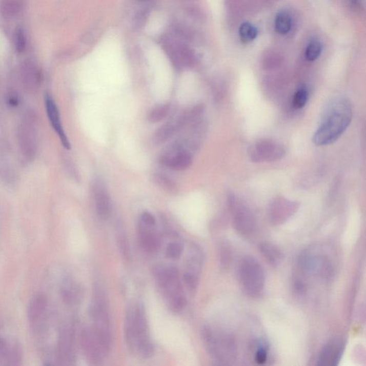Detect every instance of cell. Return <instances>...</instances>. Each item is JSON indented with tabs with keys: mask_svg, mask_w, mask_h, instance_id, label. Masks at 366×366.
<instances>
[{
	"mask_svg": "<svg viewBox=\"0 0 366 366\" xmlns=\"http://www.w3.org/2000/svg\"><path fill=\"white\" fill-rule=\"evenodd\" d=\"M248 154L254 162H273L284 156L285 150L272 139H262L252 145Z\"/></svg>",
	"mask_w": 366,
	"mask_h": 366,
	"instance_id": "9c48e42d",
	"label": "cell"
},
{
	"mask_svg": "<svg viewBox=\"0 0 366 366\" xmlns=\"http://www.w3.org/2000/svg\"><path fill=\"white\" fill-rule=\"evenodd\" d=\"M201 338L208 354L220 365H230L236 360L237 344L231 333L213 330L208 326L201 329Z\"/></svg>",
	"mask_w": 366,
	"mask_h": 366,
	"instance_id": "7a4b0ae2",
	"label": "cell"
},
{
	"mask_svg": "<svg viewBox=\"0 0 366 366\" xmlns=\"http://www.w3.org/2000/svg\"><path fill=\"white\" fill-rule=\"evenodd\" d=\"M183 280L191 291H195L198 286L199 276L189 272H186L183 275Z\"/></svg>",
	"mask_w": 366,
	"mask_h": 366,
	"instance_id": "74e56055",
	"label": "cell"
},
{
	"mask_svg": "<svg viewBox=\"0 0 366 366\" xmlns=\"http://www.w3.org/2000/svg\"><path fill=\"white\" fill-rule=\"evenodd\" d=\"M344 342L340 339L331 340L322 348L318 356V365H335L341 358Z\"/></svg>",
	"mask_w": 366,
	"mask_h": 366,
	"instance_id": "9a60e30c",
	"label": "cell"
},
{
	"mask_svg": "<svg viewBox=\"0 0 366 366\" xmlns=\"http://www.w3.org/2000/svg\"><path fill=\"white\" fill-rule=\"evenodd\" d=\"M141 222L147 226H154L156 223V220L151 213L144 212L141 215Z\"/></svg>",
	"mask_w": 366,
	"mask_h": 366,
	"instance_id": "ab89813d",
	"label": "cell"
},
{
	"mask_svg": "<svg viewBox=\"0 0 366 366\" xmlns=\"http://www.w3.org/2000/svg\"><path fill=\"white\" fill-rule=\"evenodd\" d=\"M258 33L256 27L250 23H242L239 30L241 40L246 43L254 40L258 36Z\"/></svg>",
	"mask_w": 366,
	"mask_h": 366,
	"instance_id": "f1b7e54d",
	"label": "cell"
},
{
	"mask_svg": "<svg viewBox=\"0 0 366 366\" xmlns=\"http://www.w3.org/2000/svg\"><path fill=\"white\" fill-rule=\"evenodd\" d=\"M14 46L18 53H23L26 50L27 37L25 31L18 28L14 33Z\"/></svg>",
	"mask_w": 366,
	"mask_h": 366,
	"instance_id": "1f68e13d",
	"label": "cell"
},
{
	"mask_svg": "<svg viewBox=\"0 0 366 366\" xmlns=\"http://www.w3.org/2000/svg\"><path fill=\"white\" fill-rule=\"evenodd\" d=\"M62 297L67 303H75L81 298L80 289L74 284H69L62 290Z\"/></svg>",
	"mask_w": 366,
	"mask_h": 366,
	"instance_id": "83f0119b",
	"label": "cell"
},
{
	"mask_svg": "<svg viewBox=\"0 0 366 366\" xmlns=\"http://www.w3.org/2000/svg\"><path fill=\"white\" fill-rule=\"evenodd\" d=\"M160 161L165 166L175 170H186L192 164L191 155L180 146H170L162 154Z\"/></svg>",
	"mask_w": 366,
	"mask_h": 366,
	"instance_id": "7c38bea8",
	"label": "cell"
},
{
	"mask_svg": "<svg viewBox=\"0 0 366 366\" xmlns=\"http://www.w3.org/2000/svg\"><path fill=\"white\" fill-rule=\"evenodd\" d=\"M175 130H176V128L171 123H166V124L163 125L155 132L153 137L154 142L157 145L166 143L173 136Z\"/></svg>",
	"mask_w": 366,
	"mask_h": 366,
	"instance_id": "4316f807",
	"label": "cell"
},
{
	"mask_svg": "<svg viewBox=\"0 0 366 366\" xmlns=\"http://www.w3.org/2000/svg\"><path fill=\"white\" fill-rule=\"evenodd\" d=\"M60 356L65 361H71L74 358L73 336L70 330L65 329L62 332L59 342Z\"/></svg>",
	"mask_w": 366,
	"mask_h": 366,
	"instance_id": "ffe728a7",
	"label": "cell"
},
{
	"mask_svg": "<svg viewBox=\"0 0 366 366\" xmlns=\"http://www.w3.org/2000/svg\"><path fill=\"white\" fill-rule=\"evenodd\" d=\"M260 254L266 261L273 267H278L283 259V254L280 248L269 242H263L259 246Z\"/></svg>",
	"mask_w": 366,
	"mask_h": 366,
	"instance_id": "d6986e66",
	"label": "cell"
},
{
	"mask_svg": "<svg viewBox=\"0 0 366 366\" xmlns=\"http://www.w3.org/2000/svg\"><path fill=\"white\" fill-rule=\"evenodd\" d=\"M355 357H358V360H365V350L362 349L361 346H359V348L356 349Z\"/></svg>",
	"mask_w": 366,
	"mask_h": 366,
	"instance_id": "60d3db41",
	"label": "cell"
},
{
	"mask_svg": "<svg viewBox=\"0 0 366 366\" xmlns=\"http://www.w3.org/2000/svg\"><path fill=\"white\" fill-rule=\"evenodd\" d=\"M239 282L245 294L251 298H259L263 294L266 276L261 265L253 257L242 259L238 268Z\"/></svg>",
	"mask_w": 366,
	"mask_h": 366,
	"instance_id": "5b68a950",
	"label": "cell"
},
{
	"mask_svg": "<svg viewBox=\"0 0 366 366\" xmlns=\"http://www.w3.org/2000/svg\"><path fill=\"white\" fill-rule=\"evenodd\" d=\"M292 18L289 13L285 11L279 12L275 17V28L280 34H286L291 30Z\"/></svg>",
	"mask_w": 366,
	"mask_h": 366,
	"instance_id": "484cf974",
	"label": "cell"
},
{
	"mask_svg": "<svg viewBox=\"0 0 366 366\" xmlns=\"http://www.w3.org/2000/svg\"><path fill=\"white\" fill-rule=\"evenodd\" d=\"M21 79L28 91L34 92L41 85L43 76L39 68L32 62H26L22 66Z\"/></svg>",
	"mask_w": 366,
	"mask_h": 366,
	"instance_id": "e0dca14e",
	"label": "cell"
},
{
	"mask_svg": "<svg viewBox=\"0 0 366 366\" xmlns=\"http://www.w3.org/2000/svg\"><path fill=\"white\" fill-rule=\"evenodd\" d=\"M152 227L153 226H147L140 221L137 228L139 246L148 253H157L161 246L160 240L155 231L151 229Z\"/></svg>",
	"mask_w": 366,
	"mask_h": 366,
	"instance_id": "2e32d148",
	"label": "cell"
},
{
	"mask_svg": "<svg viewBox=\"0 0 366 366\" xmlns=\"http://www.w3.org/2000/svg\"><path fill=\"white\" fill-rule=\"evenodd\" d=\"M297 202L288 200L285 197H278L271 202L269 208V219L273 226H280L285 223L288 219L298 210Z\"/></svg>",
	"mask_w": 366,
	"mask_h": 366,
	"instance_id": "30bf717a",
	"label": "cell"
},
{
	"mask_svg": "<svg viewBox=\"0 0 366 366\" xmlns=\"http://www.w3.org/2000/svg\"><path fill=\"white\" fill-rule=\"evenodd\" d=\"M155 276L157 284L162 289L168 284L178 280V271L174 267L164 268L157 272Z\"/></svg>",
	"mask_w": 366,
	"mask_h": 366,
	"instance_id": "603a6c76",
	"label": "cell"
},
{
	"mask_svg": "<svg viewBox=\"0 0 366 366\" xmlns=\"http://www.w3.org/2000/svg\"><path fill=\"white\" fill-rule=\"evenodd\" d=\"M308 101V92L306 88H301L295 92L293 97V107L296 109H301L305 107Z\"/></svg>",
	"mask_w": 366,
	"mask_h": 366,
	"instance_id": "836d02e7",
	"label": "cell"
},
{
	"mask_svg": "<svg viewBox=\"0 0 366 366\" xmlns=\"http://www.w3.org/2000/svg\"><path fill=\"white\" fill-rule=\"evenodd\" d=\"M24 5L25 0H3L0 10L4 17L12 18L21 12Z\"/></svg>",
	"mask_w": 366,
	"mask_h": 366,
	"instance_id": "7402d4cb",
	"label": "cell"
},
{
	"mask_svg": "<svg viewBox=\"0 0 366 366\" xmlns=\"http://www.w3.org/2000/svg\"><path fill=\"white\" fill-rule=\"evenodd\" d=\"M155 180L162 189L166 190L168 193L175 194L178 190L176 184L166 175L157 174L155 175Z\"/></svg>",
	"mask_w": 366,
	"mask_h": 366,
	"instance_id": "4dcf8cb0",
	"label": "cell"
},
{
	"mask_svg": "<svg viewBox=\"0 0 366 366\" xmlns=\"http://www.w3.org/2000/svg\"><path fill=\"white\" fill-rule=\"evenodd\" d=\"M170 106L168 105H162L154 108L150 112L149 120L151 123H155L160 122L163 119L166 118L169 112Z\"/></svg>",
	"mask_w": 366,
	"mask_h": 366,
	"instance_id": "d6a6232c",
	"label": "cell"
},
{
	"mask_svg": "<svg viewBox=\"0 0 366 366\" xmlns=\"http://www.w3.org/2000/svg\"><path fill=\"white\" fill-rule=\"evenodd\" d=\"M268 346L266 342H259L255 355V360L257 363L263 364L268 360Z\"/></svg>",
	"mask_w": 366,
	"mask_h": 366,
	"instance_id": "e575fe53",
	"label": "cell"
},
{
	"mask_svg": "<svg viewBox=\"0 0 366 366\" xmlns=\"http://www.w3.org/2000/svg\"><path fill=\"white\" fill-rule=\"evenodd\" d=\"M322 52V45L318 40L310 42L306 50V57L309 61L316 60Z\"/></svg>",
	"mask_w": 366,
	"mask_h": 366,
	"instance_id": "f546056e",
	"label": "cell"
},
{
	"mask_svg": "<svg viewBox=\"0 0 366 366\" xmlns=\"http://www.w3.org/2000/svg\"><path fill=\"white\" fill-rule=\"evenodd\" d=\"M116 240H117V247L119 248V253L126 261H130L131 259V251L129 240L126 231L123 228H117L116 233Z\"/></svg>",
	"mask_w": 366,
	"mask_h": 366,
	"instance_id": "cb8c5ba5",
	"label": "cell"
},
{
	"mask_svg": "<svg viewBox=\"0 0 366 366\" xmlns=\"http://www.w3.org/2000/svg\"><path fill=\"white\" fill-rule=\"evenodd\" d=\"M6 103L11 108H17L21 103V97L16 92H10L6 95Z\"/></svg>",
	"mask_w": 366,
	"mask_h": 366,
	"instance_id": "f35d334b",
	"label": "cell"
},
{
	"mask_svg": "<svg viewBox=\"0 0 366 366\" xmlns=\"http://www.w3.org/2000/svg\"><path fill=\"white\" fill-rule=\"evenodd\" d=\"M38 118L35 112L29 110L22 119L17 130L19 149L28 160L35 157L38 148Z\"/></svg>",
	"mask_w": 366,
	"mask_h": 366,
	"instance_id": "8992f818",
	"label": "cell"
},
{
	"mask_svg": "<svg viewBox=\"0 0 366 366\" xmlns=\"http://www.w3.org/2000/svg\"><path fill=\"white\" fill-rule=\"evenodd\" d=\"M90 313L93 321L92 331L105 356H107L111 349V330L108 303L103 290L98 286L95 287V298L90 309Z\"/></svg>",
	"mask_w": 366,
	"mask_h": 366,
	"instance_id": "277c9868",
	"label": "cell"
},
{
	"mask_svg": "<svg viewBox=\"0 0 366 366\" xmlns=\"http://www.w3.org/2000/svg\"><path fill=\"white\" fill-rule=\"evenodd\" d=\"M94 196L97 215L104 220L108 219L111 213V201L110 195L102 183H95L94 186Z\"/></svg>",
	"mask_w": 366,
	"mask_h": 366,
	"instance_id": "ac0fdd59",
	"label": "cell"
},
{
	"mask_svg": "<svg viewBox=\"0 0 366 366\" xmlns=\"http://www.w3.org/2000/svg\"><path fill=\"white\" fill-rule=\"evenodd\" d=\"M331 251L320 246L305 250L299 257L298 266L302 274L322 280H331L336 273V265Z\"/></svg>",
	"mask_w": 366,
	"mask_h": 366,
	"instance_id": "3957f363",
	"label": "cell"
},
{
	"mask_svg": "<svg viewBox=\"0 0 366 366\" xmlns=\"http://www.w3.org/2000/svg\"><path fill=\"white\" fill-rule=\"evenodd\" d=\"M45 110H46L47 115H48L49 121L53 128L54 131L60 139L62 145L67 150H70V141H69L68 136L65 133L64 128L59 115V109L55 101L52 98L51 95L47 94L45 97Z\"/></svg>",
	"mask_w": 366,
	"mask_h": 366,
	"instance_id": "4fadbf2b",
	"label": "cell"
},
{
	"mask_svg": "<svg viewBox=\"0 0 366 366\" xmlns=\"http://www.w3.org/2000/svg\"><path fill=\"white\" fill-rule=\"evenodd\" d=\"M82 349L87 360L92 365H99L102 363L105 354L92 329L85 328L80 335Z\"/></svg>",
	"mask_w": 366,
	"mask_h": 366,
	"instance_id": "8fae6325",
	"label": "cell"
},
{
	"mask_svg": "<svg viewBox=\"0 0 366 366\" xmlns=\"http://www.w3.org/2000/svg\"><path fill=\"white\" fill-rule=\"evenodd\" d=\"M352 118V106L348 99H333L322 114L320 126L313 135V143L322 146L336 142L349 128Z\"/></svg>",
	"mask_w": 366,
	"mask_h": 366,
	"instance_id": "6da1fadb",
	"label": "cell"
},
{
	"mask_svg": "<svg viewBox=\"0 0 366 366\" xmlns=\"http://www.w3.org/2000/svg\"><path fill=\"white\" fill-rule=\"evenodd\" d=\"M233 250L229 241L221 240L218 244V257L222 269H228L231 263Z\"/></svg>",
	"mask_w": 366,
	"mask_h": 366,
	"instance_id": "d4e9b609",
	"label": "cell"
},
{
	"mask_svg": "<svg viewBox=\"0 0 366 366\" xmlns=\"http://www.w3.org/2000/svg\"><path fill=\"white\" fill-rule=\"evenodd\" d=\"M48 302L44 295H35L29 304L27 316L30 321H36L46 310Z\"/></svg>",
	"mask_w": 366,
	"mask_h": 366,
	"instance_id": "44dd1931",
	"label": "cell"
},
{
	"mask_svg": "<svg viewBox=\"0 0 366 366\" xmlns=\"http://www.w3.org/2000/svg\"><path fill=\"white\" fill-rule=\"evenodd\" d=\"M183 252V246L177 242H173L168 245L166 249V255L168 258L176 260L182 255Z\"/></svg>",
	"mask_w": 366,
	"mask_h": 366,
	"instance_id": "d590c367",
	"label": "cell"
},
{
	"mask_svg": "<svg viewBox=\"0 0 366 366\" xmlns=\"http://www.w3.org/2000/svg\"><path fill=\"white\" fill-rule=\"evenodd\" d=\"M167 52L173 63L174 66L177 69L188 68L193 65L194 55L191 50L186 45L177 43H170L169 46H167Z\"/></svg>",
	"mask_w": 366,
	"mask_h": 366,
	"instance_id": "5bb4252c",
	"label": "cell"
},
{
	"mask_svg": "<svg viewBox=\"0 0 366 366\" xmlns=\"http://www.w3.org/2000/svg\"><path fill=\"white\" fill-rule=\"evenodd\" d=\"M228 205L232 223L237 233L246 238L253 236L256 231V222L251 210L233 195L228 197Z\"/></svg>",
	"mask_w": 366,
	"mask_h": 366,
	"instance_id": "52a82bcc",
	"label": "cell"
},
{
	"mask_svg": "<svg viewBox=\"0 0 366 366\" xmlns=\"http://www.w3.org/2000/svg\"><path fill=\"white\" fill-rule=\"evenodd\" d=\"M134 326L137 339L135 353L143 358H149L153 356L155 348L150 340L149 326L142 303L137 304L134 307Z\"/></svg>",
	"mask_w": 366,
	"mask_h": 366,
	"instance_id": "ba28073f",
	"label": "cell"
},
{
	"mask_svg": "<svg viewBox=\"0 0 366 366\" xmlns=\"http://www.w3.org/2000/svg\"><path fill=\"white\" fill-rule=\"evenodd\" d=\"M170 308L174 312H180L187 305V300L184 294L179 295L170 300L169 301Z\"/></svg>",
	"mask_w": 366,
	"mask_h": 366,
	"instance_id": "8d00e7d4",
	"label": "cell"
}]
</instances>
